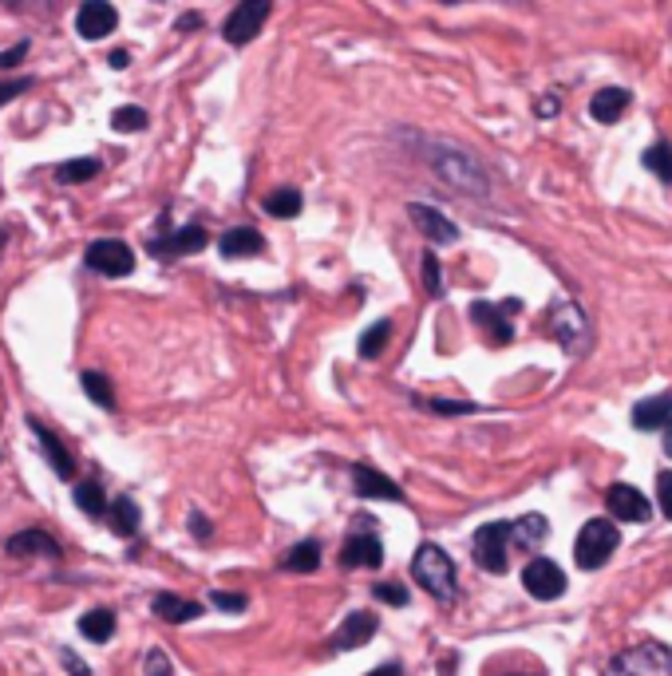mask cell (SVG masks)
<instances>
[{
    "mask_svg": "<svg viewBox=\"0 0 672 676\" xmlns=\"http://www.w3.org/2000/svg\"><path fill=\"white\" fill-rule=\"evenodd\" d=\"M369 676H403V668L400 665H379V668H372Z\"/></svg>",
    "mask_w": 672,
    "mask_h": 676,
    "instance_id": "cell-47",
    "label": "cell"
},
{
    "mask_svg": "<svg viewBox=\"0 0 672 676\" xmlns=\"http://www.w3.org/2000/svg\"><path fill=\"white\" fill-rule=\"evenodd\" d=\"M522 589L531 593L534 601H553L565 593V574L558 562L550 558H531L526 566H522Z\"/></svg>",
    "mask_w": 672,
    "mask_h": 676,
    "instance_id": "cell-9",
    "label": "cell"
},
{
    "mask_svg": "<svg viewBox=\"0 0 672 676\" xmlns=\"http://www.w3.org/2000/svg\"><path fill=\"white\" fill-rule=\"evenodd\" d=\"M76 506L87 514V518H108V495H103L99 479L76 483Z\"/></svg>",
    "mask_w": 672,
    "mask_h": 676,
    "instance_id": "cell-30",
    "label": "cell"
},
{
    "mask_svg": "<svg viewBox=\"0 0 672 676\" xmlns=\"http://www.w3.org/2000/svg\"><path fill=\"white\" fill-rule=\"evenodd\" d=\"M664 455H669V459H672V424H669V427H664Z\"/></svg>",
    "mask_w": 672,
    "mask_h": 676,
    "instance_id": "cell-50",
    "label": "cell"
},
{
    "mask_svg": "<svg viewBox=\"0 0 672 676\" xmlns=\"http://www.w3.org/2000/svg\"><path fill=\"white\" fill-rule=\"evenodd\" d=\"M28 431L36 436V443H40V455L52 463V471L60 475V479H76V459H72V451H67V443L60 436H55L52 427H43L36 415H28Z\"/></svg>",
    "mask_w": 672,
    "mask_h": 676,
    "instance_id": "cell-11",
    "label": "cell"
},
{
    "mask_svg": "<svg viewBox=\"0 0 672 676\" xmlns=\"http://www.w3.org/2000/svg\"><path fill=\"white\" fill-rule=\"evenodd\" d=\"M546 538H550V523H546V514H538V511L522 514V518L510 523V542L519 546V550H538Z\"/></svg>",
    "mask_w": 672,
    "mask_h": 676,
    "instance_id": "cell-22",
    "label": "cell"
},
{
    "mask_svg": "<svg viewBox=\"0 0 672 676\" xmlns=\"http://www.w3.org/2000/svg\"><path fill=\"white\" fill-rule=\"evenodd\" d=\"M669 424H672V392L640 400V404L633 408V427H637V431H657V427H669Z\"/></svg>",
    "mask_w": 672,
    "mask_h": 676,
    "instance_id": "cell-23",
    "label": "cell"
},
{
    "mask_svg": "<svg viewBox=\"0 0 672 676\" xmlns=\"http://www.w3.org/2000/svg\"><path fill=\"white\" fill-rule=\"evenodd\" d=\"M270 12H273L270 0H241V4H234V12L222 24V40L234 48H246L261 33V24L270 21Z\"/></svg>",
    "mask_w": 672,
    "mask_h": 676,
    "instance_id": "cell-6",
    "label": "cell"
},
{
    "mask_svg": "<svg viewBox=\"0 0 672 676\" xmlns=\"http://www.w3.org/2000/svg\"><path fill=\"white\" fill-rule=\"evenodd\" d=\"M550 328H553V337H558V345H562L570 356H586L589 352L594 328H589L586 309L577 305V301H558L550 313Z\"/></svg>",
    "mask_w": 672,
    "mask_h": 676,
    "instance_id": "cell-5",
    "label": "cell"
},
{
    "mask_svg": "<svg viewBox=\"0 0 672 676\" xmlns=\"http://www.w3.org/2000/svg\"><path fill=\"white\" fill-rule=\"evenodd\" d=\"M115 28H120L115 4H108V0H87V4H79L76 33L84 36V40H103V36H111Z\"/></svg>",
    "mask_w": 672,
    "mask_h": 676,
    "instance_id": "cell-13",
    "label": "cell"
},
{
    "mask_svg": "<svg viewBox=\"0 0 672 676\" xmlns=\"http://www.w3.org/2000/svg\"><path fill=\"white\" fill-rule=\"evenodd\" d=\"M471 554H475L478 569L487 574H507V554H510V523H487L475 530V542H471Z\"/></svg>",
    "mask_w": 672,
    "mask_h": 676,
    "instance_id": "cell-7",
    "label": "cell"
},
{
    "mask_svg": "<svg viewBox=\"0 0 672 676\" xmlns=\"http://www.w3.org/2000/svg\"><path fill=\"white\" fill-rule=\"evenodd\" d=\"M79 633H84L87 641L108 644L115 637V610H87L79 617Z\"/></svg>",
    "mask_w": 672,
    "mask_h": 676,
    "instance_id": "cell-27",
    "label": "cell"
},
{
    "mask_svg": "<svg viewBox=\"0 0 672 676\" xmlns=\"http://www.w3.org/2000/svg\"><path fill=\"white\" fill-rule=\"evenodd\" d=\"M111 127H115V132H123V135H130V132H147V127H151V115H147V111L142 108H115L111 111Z\"/></svg>",
    "mask_w": 672,
    "mask_h": 676,
    "instance_id": "cell-34",
    "label": "cell"
},
{
    "mask_svg": "<svg viewBox=\"0 0 672 676\" xmlns=\"http://www.w3.org/2000/svg\"><path fill=\"white\" fill-rule=\"evenodd\" d=\"M423 285H427V297H444V277H439L435 253H423Z\"/></svg>",
    "mask_w": 672,
    "mask_h": 676,
    "instance_id": "cell-36",
    "label": "cell"
},
{
    "mask_svg": "<svg viewBox=\"0 0 672 676\" xmlns=\"http://www.w3.org/2000/svg\"><path fill=\"white\" fill-rule=\"evenodd\" d=\"M621 535L613 518H589L582 530H577V542H574V562L582 569H601L609 558L618 554Z\"/></svg>",
    "mask_w": 672,
    "mask_h": 676,
    "instance_id": "cell-4",
    "label": "cell"
},
{
    "mask_svg": "<svg viewBox=\"0 0 672 676\" xmlns=\"http://www.w3.org/2000/svg\"><path fill=\"white\" fill-rule=\"evenodd\" d=\"M633 96L625 88H601L594 99H589V115H594L597 123H618L625 111H630Z\"/></svg>",
    "mask_w": 672,
    "mask_h": 676,
    "instance_id": "cell-24",
    "label": "cell"
},
{
    "mask_svg": "<svg viewBox=\"0 0 672 676\" xmlns=\"http://www.w3.org/2000/svg\"><path fill=\"white\" fill-rule=\"evenodd\" d=\"M372 593H376L384 605H391V610H403V605H408V589H403L400 581H376Z\"/></svg>",
    "mask_w": 672,
    "mask_h": 676,
    "instance_id": "cell-35",
    "label": "cell"
},
{
    "mask_svg": "<svg viewBox=\"0 0 672 676\" xmlns=\"http://www.w3.org/2000/svg\"><path fill=\"white\" fill-rule=\"evenodd\" d=\"M640 163H645V171H652V175L661 178L664 186H672V142L669 139L652 142Z\"/></svg>",
    "mask_w": 672,
    "mask_h": 676,
    "instance_id": "cell-32",
    "label": "cell"
},
{
    "mask_svg": "<svg viewBox=\"0 0 672 676\" xmlns=\"http://www.w3.org/2000/svg\"><path fill=\"white\" fill-rule=\"evenodd\" d=\"M190 530H195V535H198V542H210V523H207V514H202V511L190 514Z\"/></svg>",
    "mask_w": 672,
    "mask_h": 676,
    "instance_id": "cell-43",
    "label": "cell"
},
{
    "mask_svg": "<svg viewBox=\"0 0 672 676\" xmlns=\"http://www.w3.org/2000/svg\"><path fill=\"white\" fill-rule=\"evenodd\" d=\"M127 60H130V52H127V48H115V52L108 55V64L115 67V72H123V67H127Z\"/></svg>",
    "mask_w": 672,
    "mask_h": 676,
    "instance_id": "cell-44",
    "label": "cell"
},
{
    "mask_svg": "<svg viewBox=\"0 0 672 676\" xmlns=\"http://www.w3.org/2000/svg\"><path fill=\"white\" fill-rule=\"evenodd\" d=\"M388 340H391V321L384 316V321H376V325H369L364 333H360L357 349H360V356H364V361H376L379 352L388 349Z\"/></svg>",
    "mask_w": 672,
    "mask_h": 676,
    "instance_id": "cell-31",
    "label": "cell"
},
{
    "mask_svg": "<svg viewBox=\"0 0 672 676\" xmlns=\"http://www.w3.org/2000/svg\"><path fill=\"white\" fill-rule=\"evenodd\" d=\"M412 574L415 586L427 589L435 601H456L459 598V578H456V562L447 558V550H439L435 542H423L412 558Z\"/></svg>",
    "mask_w": 672,
    "mask_h": 676,
    "instance_id": "cell-2",
    "label": "cell"
},
{
    "mask_svg": "<svg viewBox=\"0 0 672 676\" xmlns=\"http://www.w3.org/2000/svg\"><path fill=\"white\" fill-rule=\"evenodd\" d=\"M151 613L154 617H163L166 625H186V622H195V617H202L207 605L190 598H178V593H159V598L151 601Z\"/></svg>",
    "mask_w": 672,
    "mask_h": 676,
    "instance_id": "cell-20",
    "label": "cell"
},
{
    "mask_svg": "<svg viewBox=\"0 0 672 676\" xmlns=\"http://www.w3.org/2000/svg\"><path fill=\"white\" fill-rule=\"evenodd\" d=\"M376 629H379L376 613L357 610L345 625H340V629H336L333 649H336V653H352V649H364V644H369L372 637H376Z\"/></svg>",
    "mask_w": 672,
    "mask_h": 676,
    "instance_id": "cell-17",
    "label": "cell"
},
{
    "mask_svg": "<svg viewBox=\"0 0 672 676\" xmlns=\"http://www.w3.org/2000/svg\"><path fill=\"white\" fill-rule=\"evenodd\" d=\"M352 491L360 499H388V502H403V487L396 479H388L384 471L369 467V463H357L352 467Z\"/></svg>",
    "mask_w": 672,
    "mask_h": 676,
    "instance_id": "cell-15",
    "label": "cell"
},
{
    "mask_svg": "<svg viewBox=\"0 0 672 676\" xmlns=\"http://www.w3.org/2000/svg\"><path fill=\"white\" fill-rule=\"evenodd\" d=\"M427 166H432L447 186L463 190V195H471V198L490 195L487 171L478 166V159H471V154L451 147V142H427Z\"/></svg>",
    "mask_w": 672,
    "mask_h": 676,
    "instance_id": "cell-1",
    "label": "cell"
},
{
    "mask_svg": "<svg viewBox=\"0 0 672 676\" xmlns=\"http://www.w3.org/2000/svg\"><path fill=\"white\" fill-rule=\"evenodd\" d=\"M562 108V103H558V99H543V103H538V115H553V111Z\"/></svg>",
    "mask_w": 672,
    "mask_h": 676,
    "instance_id": "cell-48",
    "label": "cell"
},
{
    "mask_svg": "<svg viewBox=\"0 0 672 676\" xmlns=\"http://www.w3.org/2000/svg\"><path fill=\"white\" fill-rule=\"evenodd\" d=\"M84 262H87V270L103 273V277H127V273L135 270V253H130V246L120 238H99L87 246Z\"/></svg>",
    "mask_w": 672,
    "mask_h": 676,
    "instance_id": "cell-8",
    "label": "cell"
},
{
    "mask_svg": "<svg viewBox=\"0 0 672 676\" xmlns=\"http://www.w3.org/2000/svg\"><path fill=\"white\" fill-rule=\"evenodd\" d=\"M507 313H519V301H502V305L475 301V305H471V321L487 333L490 345H510V340H514V325H510Z\"/></svg>",
    "mask_w": 672,
    "mask_h": 676,
    "instance_id": "cell-10",
    "label": "cell"
},
{
    "mask_svg": "<svg viewBox=\"0 0 672 676\" xmlns=\"http://www.w3.org/2000/svg\"><path fill=\"white\" fill-rule=\"evenodd\" d=\"M210 601L226 613H246L250 610V598H246V593H222V589H217V593H210Z\"/></svg>",
    "mask_w": 672,
    "mask_h": 676,
    "instance_id": "cell-38",
    "label": "cell"
},
{
    "mask_svg": "<svg viewBox=\"0 0 672 676\" xmlns=\"http://www.w3.org/2000/svg\"><path fill=\"white\" fill-rule=\"evenodd\" d=\"M147 676H174L171 656H166L163 649H151V653H147Z\"/></svg>",
    "mask_w": 672,
    "mask_h": 676,
    "instance_id": "cell-41",
    "label": "cell"
},
{
    "mask_svg": "<svg viewBox=\"0 0 672 676\" xmlns=\"http://www.w3.org/2000/svg\"><path fill=\"white\" fill-rule=\"evenodd\" d=\"M33 88H36V79H33V76L4 79V84H0V108H4V103H12V99H16V96H24V91H33Z\"/></svg>",
    "mask_w": 672,
    "mask_h": 676,
    "instance_id": "cell-39",
    "label": "cell"
},
{
    "mask_svg": "<svg viewBox=\"0 0 672 676\" xmlns=\"http://www.w3.org/2000/svg\"><path fill=\"white\" fill-rule=\"evenodd\" d=\"M340 566L357 569V566H384V542L376 535H348L345 550H340Z\"/></svg>",
    "mask_w": 672,
    "mask_h": 676,
    "instance_id": "cell-18",
    "label": "cell"
},
{
    "mask_svg": "<svg viewBox=\"0 0 672 676\" xmlns=\"http://www.w3.org/2000/svg\"><path fill=\"white\" fill-rule=\"evenodd\" d=\"M79 388H84V396L91 400V404H99L103 412H115V388H111V380L103 376V372H84L79 376Z\"/></svg>",
    "mask_w": 672,
    "mask_h": 676,
    "instance_id": "cell-29",
    "label": "cell"
},
{
    "mask_svg": "<svg viewBox=\"0 0 672 676\" xmlns=\"http://www.w3.org/2000/svg\"><path fill=\"white\" fill-rule=\"evenodd\" d=\"M265 214H273V218H297L301 214V206H304V198H301V190L297 186H277V190H270L265 195Z\"/></svg>",
    "mask_w": 672,
    "mask_h": 676,
    "instance_id": "cell-26",
    "label": "cell"
},
{
    "mask_svg": "<svg viewBox=\"0 0 672 676\" xmlns=\"http://www.w3.org/2000/svg\"><path fill=\"white\" fill-rule=\"evenodd\" d=\"M210 241L207 226H183V229H174V234H166V238L151 241V253L159 258V262H174V258H186V253H198L202 246Z\"/></svg>",
    "mask_w": 672,
    "mask_h": 676,
    "instance_id": "cell-14",
    "label": "cell"
},
{
    "mask_svg": "<svg viewBox=\"0 0 672 676\" xmlns=\"http://www.w3.org/2000/svg\"><path fill=\"white\" fill-rule=\"evenodd\" d=\"M423 408H432L435 415H471L478 412V404H466V400H420Z\"/></svg>",
    "mask_w": 672,
    "mask_h": 676,
    "instance_id": "cell-37",
    "label": "cell"
},
{
    "mask_svg": "<svg viewBox=\"0 0 672 676\" xmlns=\"http://www.w3.org/2000/svg\"><path fill=\"white\" fill-rule=\"evenodd\" d=\"M439 676H456V656H447L444 665H439Z\"/></svg>",
    "mask_w": 672,
    "mask_h": 676,
    "instance_id": "cell-49",
    "label": "cell"
},
{
    "mask_svg": "<svg viewBox=\"0 0 672 676\" xmlns=\"http://www.w3.org/2000/svg\"><path fill=\"white\" fill-rule=\"evenodd\" d=\"M96 175H99V159H67V163L55 166L60 183H91Z\"/></svg>",
    "mask_w": 672,
    "mask_h": 676,
    "instance_id": "cell-33",
    "label": "cell"
},
{
    "mask_svg": "<svg viewBox=\"0 0 672 676\" xmlns=\"http://www.w3.org/2000/svg\"><path fill=\"white\" fill-rule=\"evenodd\" d=\"M12 558H60V542L48 530H21L4 542Z\"/></svg>",
    "mask_w": 672,
    "mask_h": 676,
    "instance_id": "cell-21",
    "label": "cell"
},
{
    "mask_svg": "<svg viewBox=\"0 0 672 676\" xmlns=\"http://www.w3.org/2000/svg\"><path fill=\"white\" fill-rule=\"evenodd\" d=\"M108 518H111V526H115V535H123V538H130L135 530H139V523H142V511L135 506V499H115V502H108Z\"/></svg>",
    "mask_w": 672,
    "mask_h": 676,
    "instance_id": "cell-28",
    "label": "cell"
},
{
    "mask_svg": "<svg viewBox=\"0 0 672 676\" xmlns=\"http://www.w3.org/2000/svg\"><path fill=\"white\" fill-rule=\"evenodd\" d=\"M510 676H534V673H510Z\"/></svg>",
    "mask_w": 672,
    "mask_h": 676,
    "instance_id": "cell-51",
    "label": "cell"
},
{
    "mask_svg": "<svg viewBox=\"0 0 672 676\" xmlns=\"http://www.w3.org/2000/svg\"><path fill=\"white\" fill-rule=\"evenodd\" d=\"M64 665L72 668V676H91V673H87V665H84V661H79L76 653H64Z\"/></svg>",
    "mask_w": 672,
    "mask_h": 676,
    "instance_id": "cell-45",
    "label": "cell"
},
{
    "mask_svg": "<svg viewBox=\"0 0 672 676\" xmlns=\"http://www.w3.org/2000/svg\"><path fill=\"white\" fill-rule=\"evenodd\" d=\"M178 28H202V16H198V12H183V16H178Z\"/></svg>",
    "mask_w": 672,
    "mask_h": 676,
    "instance_id": "cell-46",
    "label": "cell"
},
{
    "mask_svg": "<svg viewBox=\"0 0 672 676\" xmlns=\"http://www.w3.org/2000/svg\"><path fill=\"white\" fill-rule=\"evenodd\" d=\"M657 506L664 511V518H672V471L657 475Z\"/></svg>",
    "mask_w": 672,
    "mask_h": 676,
    "instance_id": "cell-40",
    "label": "cell"
},
{
    "mask_svg": "<svg viewBox=\"0 0 672 676\" xmlns=\"http://www.w3.org/2000/svg\"><path fill=\"white\" fill-rule=\"evenodd\" d=\"M408 218L415 222V229H420V234L427 241H432V246H451V241L459 238V226H456V222H447L435 206L412 202V206H408Z\"/></svg>",
    "mask_w": 672,
    "mask_h": 676,
    "instance_id": "cell-16",
    "label": "cell"
},
{
    "mask_svg": "<svg viewBox=\"0 0 672 676\" xmlns=\"http://www.w3.org/2000/svg\"><path fill=\"white\" fill-rule=\"evenodd\" d=\"M606 506L621 523H649V514H652V502L645 499L637 487H630V483H613L606 491Z\"/></svg>",
    "mask_w": 672,
    "mask_h": 676,
    "instance_id": "cell-12",
    "label": "cell"
},
{
    "mask_svg": "<svg viewBox=\"0 0 672 676\" xmlns=\"http://www.w3.org/2000/svg\"><path fill=\"white\" fill-rule=\"evenodd\" d=\"M28 48H33V45H28V40H21V45H16V48H9V52H0V72H12V67H16V64H21V60H24V55H28Z\"/></svg>",
    "mask_w": 672,
    "mask_h": 676,
    "instance_id": "cell-42",
    "label": "cell"
},
{
    "mask_svg": "<svg viewBox=\"0 0 672 676\" xmlns=\"http://www.w3.org/2000/svg\"><path fill=\"white\" fill-rule=\"evenodd\" d=\"M217 250H222V258H229V262H238V258H258V253L265 250V238H261L253 226H234L217 238Z\"/></svg>",
    "mask_w": 672,
    "mask_h": 676,
    "instance_id": "cell-19",
    "label": "cell"
},
{
    "mask_svg": "<svg viewBox=\"0 0 672 676\" xmlns=\"http://www.w3.org/2000/svg\"><path fill=\"white\" fill-rule=\"evenodd\" d=\"M285 574H316L321 569V542L316 538H301L297 546H289V554L282 558Z\"/></svg>",
    "mask_w": 672,
    "mask_h": 676,
    "instance_id": "cell-25",
    "label": "cell"
},
{
    "mask_svg": "<svg viewBox=\"0 0 672 676\" xmlns=\"http://www.w3.org/2000/svg\"><path fill=\"white\" fill-rule=\"evenodd\" d=\"M606 676H672V649L664 641H640L609 656Z\"/></svg>",
    "mask_w": 672,
    "mask_h": 676,
    "instance_id": "cell-3",
    "label": "cell"
}]
</instances>
